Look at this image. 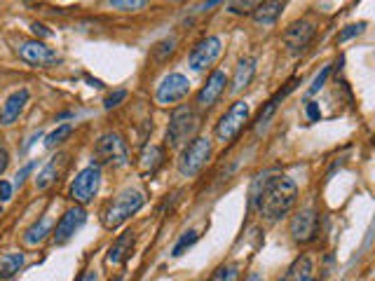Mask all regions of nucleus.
<instances>
[{
	"instance_id": "18",
	"label": "nucleus",
	"mask_w": 375,
	"mask_h": 281,
	"mask_svg": "<svg viewBox=\"0 0 375 281\" xmlns=\"http://www.w3.org/2000/svg\"><path fill=\"white\" fill-rule=\"evenodd\" d=\"M286 3L288 0H263V3H258V8L253 10V21L255 24H263V26L275 24V21L282 16Z\"/></svg>"
},
{
	"instance_id": "24",
	"label": "nucleus",
	"mask_w": 375,
	"mask_h": 281,
	"mask_svg": "<svg viewBox=\"0 0 375 281\" xmlns=\"http://www.w3.org/2000/svg\"><path fill=\"white\" fill-rule=\"evenodd\" d=\"M64 159H66L64 155H59V157L49 159L47 166H45V169L41 171V176L36 179V188H38V190H47V188L56 181V176H59V164L64 162Z\"/></svg>"
},
{
	"instance_id": "10",
	"label": "nucleus",
	"mask_w": 375,
	"mask_h": 281,
	"mask_svg": "<svg viewBox=\"0 0 375 281\" xmlns=\"http://www.w3.org/2000/svg\"><path fill=\"white\" fill-rule=\"evenodd\" d=\"M188 94H190V80H188L183 73H169V76L157 85L155 101L160 103V106H172V103L183 101Z\"/></svg>"
},
{
	"instance_id": "9",
	"label": "nucleus",
	"mask_w": 375,
	"mask_h": 281,
	"mask_svg": "<svg viewBox=\"0 0 375 281\" xmlns=\"http://www.w3.org/2000/svg\"><path fill=\"white\" fill-rule=\"evenodd\" d=\"M220 52H223V43H220V38L209 36V38L200 40V43H197L195 47H192L188 64H190V68L195 73H202V71L212 68L216 61H218Z\"/></svg>"
},
{
	"instance_id": "26",
	"label": "nucleus",
	"mask_w": 375,
	"mask_h": 281,
	"mask_svg": "<svg viewBox=\"0 0 375 281\" xmlns=\"http://www.w3.org/2000/svg\"><path fill=\"white\" fill-rule=\"evenodd\" d=\"M197 239H200V232H197V230H188V232H183V234H181V239H179V242H176L174 251H172V256H174V258L183 256L185 251L190 249V246L197 242Z\"/></svg>"
},
{
	"instance_id": "14",
	"label": "nucleus",
	"mask_w": 375,
	"mask_h": 281,
	"mask_svg": "<svg viewBox=\"0 0 375 281\" xmlns=\"http://www.w3.org/2000/svg\"><path fill=\"white\" fill-rule=\"evenodd\" d=\"M225 85H228L225 73L223 71H214L212 76L207 78V85L197 91V106H200V108H212L214 103L220 99V94L225 91Z\"/></svg>"
},
{
	"instance_id": "27",
	"label": "nucleus",
	"mask_w": 375,
	"mask_h": 281,
	"mask_svg": "<svg viewBox=\"0 0 375 281\" xmlns=\"http://www.w3.org/2000/svg\"><path fill=\"white\" fill-rule=\"evenodd\" d=\"M237 277H240V265L230 262V265H220L216 269L209 281H237Z\"/></svg>"
},
{
	"instance_id": "23",
	"label": "nucleus",
	"mask_w": 375,
	"mask_h": 281,
	"mask_svg": "<svg viewBox=\"0 0 375 281\" xmlns=\"http://www.w3.org/2000/svg\"><path fill=\"white\" fill-rule=\"evenodd\" d=\"M312 274V260L308 256H300L291 262V267L286 269V274L280 281H303Z\"/></svg>"
},
{
	"instance_id": "5",
	"label": "nucleus",
	"mask_w": 375,
	"mask_h": 281,
	"mask_svg": "<svg viewBox=\"0 0 375 281\" xmlns=\"http://www.w3.org/2000/svg\"><path fill=\"white\" fill-rule=\"evenodd\" d=\"M212 157V141L204 139V136H195L190 143L183 148L179 157V171L185 179H192L202 171V166L207 164V159Z\"/></svg>"
},
{
	"instance_id": "22",
	"label": "nucleus",
	"mask_w": 375,
	"mask_h": 281,
	"mask_svg": "<svg viewBox=\"0 0 375 281\" xmlns=\"http://www.w3.org/2000/svg\"><path fill=\"white\" fill-rule=\"evenodd\" d=\"M26 258L24 254H5L0 256V281L12 279L21 267H24Z\"/></svg>"
},
{
	"instance_id": "3",
	"label": "nucleus",
	"mask_w": 375,
	"mask_h": 281,
	"mask_svg": "<svg viewBox=\"0 0 375 281\" xmlns=\"http://www.w3.org/2000/svg\"><path fill=\"white\" fill-rule=\"evenodd\" d=\"M197 129H200V115H197L190 106L176 108L167 127V146L169 148L185 146L190 139H195Z\"/></svg>"
},
{
	"instance_id": "7",
	"label": "nucleus",
	"mask_w": 375,
	"mask_h": 281,
	"mask_svg": "<svg viewBox=\"0 0 375 281\" xmlns=\"http://www.w3.org/2000/svg\"><path fill=\"white\" fill-rule=\"evenodd\" d=\"M101 188V166L92 162L89 166H84L80 174L73 179L71 183V199L76 204H89L96 197Z\"/></svg>"
},
{
	"instance_id": "12",
	"label": "nucleus",
	"mask_w": 375,
	"mask_h": 281,
	"mask_svg": "<svg viewBox=\"0 0 375 281\" xmlns=\"http://www.w3.org/2000/svg\"><path fill=\"white\" fill-rule=\"evenodd\" d=\"M84 223H87V214H84L82 206H73V209H68L66 214L59 218V223H56V227L52 232V242L56 246L66 244L68 239H73V234L80 230Z\"/></svg>"
},
{
	"instance_id": "11",
	"label": "nucleus",
	"mask_w": 375,
	"mask_h": 281,
	"mask_svg": "<svg viewBox=\"0 0 375 281\" xmlns=\"http://www.w3.org/2000/svg\"><path fill=\"white\" fill-rule=\"evenodd\" d=\"M317 230H319V214L315 211V206H305V209H300L298 214L293 216L291 221L293 242L308 244L317 237Z\"/></svg>"
},
{
	"instance_id": "35",
	"label": "nucleus",
	"mask_w": 375,
	"mask_h": 281,
	"mask_svg": "<svg viewBox=\"0 0 375 281\" xmlns=\"http://www.w3.org/2000/svg\"><path fill=\"white\" fill-rule=\"evenodd\" d=\"M308 117L312 120V122H319V117H321L319 106H317L315 101H308Z\"/></svg>"
},
{
	"instance_id": "17",
	"label": "nucleus",
	"mask_w": 375,
	"mask_h": 281,
	"mask_svg": "<svg viewBox=\"0 0 375 281\" xmlns=\"http://www.w3.org/2000/svg\"><path fill=\"white\" fill-rule=\"evenodd\" d=\"M134 242H136V237H134V232H132V230H129V232H122L120 237H117L115 242L111 244V249H108V256H106V262H108V265H122V262L127 260L129 256H132Z\"/></svg>"
},
{
	"instance_id": "2",
	"label": "nucleus",
	"mask_w": 375,
	"mask_h": 281,
	"mask_svg": "<svg viewBox=\"0 0 375 281\" xmlns=\"http://www.w3.org/2000/svg\"><path fill=\"white\" fill-rule=\"evenodd\" d=\"M144 202H146L144 192L132 190V188H129V190H122L113 202H108L104 214H101V223H104L106 230H115V227H120L122 223H127L134 214H139Z\"/></svg>"
},
{
	"instance_id": "1",
	"label": "nucleus",
	"mask_w": 375,
	"mask_h": 281,
	"mask_svg": "<svg viewBox=\"0 0 375 281\" xmlns=\"http://www.w3.org/2000/svg\"><path fill=\"white\" fill-rule=\"evenodd\" d=\"M295 199H298V186H295L293 179L282 174L280 176L263 174L255 176L249 204L258 211L263 221L277 223L293 209Z\"/></svg>"
},
{
	"instance_id": "32",
	"label": "nucleus",
	"mask_w": 375,
	"mask_h": 281,
	"mask_svg": "<svg viewBox=\"0 0 375 281\" xmlns=\"http://www.w3.org/2000/svg\"><path fill=\"white\" fill-rule=\"evenodd\" d=\"M366 28V24H352L348 26L345 31H340V36H338V43H345V40H350V38H354V36H359V33Z\"/></svg>"
},
{
	"instance_id": "4",
	"label": "nucleus",
	"mask_w": 375,
	"mask_h": 281,
	"mask_svg": "<svg viewBox=\"0 0 375 281\" xmlns=\"http://www.w3.org/2000/svg\"><path fill=\"white\" fill-rule=\"evenodd\" d=\"M94 157L96 164H108L113 169H120V166H127L129 162V153H127V143L120 134L115 131H108V134L101 136L94 146Z\"/></svg>"
},
{
	"instance_id": "38",
	"label": "nucleus",
	"mask_w": 375,
	"mask_h": 281,
	"mask_svg": "<svg viewBox=\"0 0 375 281\" xmlns=\"http://www.w3.org/2000/svg\"><path fill=\"white\" fill-rule=\"evenodd\" d=\"M78 281H99V274H96L94 269H89V272H84Z\"/></svg>"
},
{
	"instance_id": "30",
	"label": "nucleus",
	"mask_w": 375,
	"mask_h": 281,
	"mask_svg": "<svg viewBox=\"0 0 375 281\" xmlns=\"http://www.w3.org/2000/svg\"><path fill=\"white\" fill-rule=\"evenodd\" d=\"M258 3H263V0H232L230 12H253Z\"/></svg>"
},
{
	"instance_id": "36",
	"label": "nucleus",
	"mask_w": 375,
	"mask_h": 281,
	"mask_svg": "<svg viewBox=\"0 0 375 281\" xmlns=\"http://www.w3.org/2000/svg\"><path fill=\"white\" fill-rule=\"evenodd\" d=\"M8 164H10V155H8V150H5L3 146H0V176L5 174V169H8Z\"/></svg>"
},
{
	"instance_id": "13",
	"label": "nucleus",
	"mask_w": 375,
	"mask_h": 281,
	"mask_svg": "<svg viewBox=\"0 0 375 281\" xmlns=\"http://www.w3.org/2000/svg\"><path fill=\"white\" fill-rule=\"evenodd\" d=\"M315 24L308 19H298L293 21L291 26L284 31V47H286L291 54H300L308 45L312 43V38H315Z\"/></svg>"
},
{
	"instance_id": "19",
	"label": "nucleus",
	"mask_w": 375,
	"mask_h": 281,
	"mask_svg": "<svg viewBox=\"0 0 375 281\" xmlns=\"http://www.w3.org/2000/svg\"><path fill=\"white\" fill-rule=\"evenodd\" d=\"M255 76V59L247 56V59H240V64L235 68V78H232V87L230 91L232 94H240L251 85V80Z\"/></svg>"
},
{
	"instance_id": "16",
	"label": "nucleus",
	"mask_w": 375,
	"mask_h": 281,
	"mask_svg": "<svg viewBox=\"0 0 375 281\" xmlns=\"http://www.w3.org/2000/svg\"><path fill=\"white\" fill-rule=\"evenodd\" d=\"M298 85V80H291V82L286 85L282 91H277L272 99L265 103L263 108H260V113H258V117H255V122H253V129H255V134H263L265 129H268V124H270V120L275 117V113H277V106H280V101H284L288 96V91H293V87Z\"/></svg>"
},
{
	"instance_id": "20",
	"label": "nucleus",
	"mask_w": 375,
	"mask_h": 281,
	"mask_svg": "<svg viewBox=\"0 0 375 281\" xmlns=\"http://www.w3.org/2000/svg\"><path fill=\"white\" fill-rule=\"evenodd\" d=\"M164 162V150L160 146H146L144 153H141V159H139V169L144 176H155L157 169L162 166Z\"/></svg>"
},
{
	"instance_id": "28",
	"label": "nucleus",
	"mask_w": 375,
	"mask_h": 281,
	"mask_svg": "<svg viewBox=\"0 0 375 281\" xmlns=\"http://www.w3.org/2000/svg\"><path fill=\"white\" fill-rule=\"evenodd\" d=\"M113 10H122V12H136V10L146 8L148 0H108Z\"/></svg>"
},
{
	"instance_id": "29",
	"label": "nucleus",
	"mask_w": 375,
	"mask_h": 281,
	"mask_svg": "<svg viewBox=\"0 0 375 281\" xmlns=\"http://www.w3.org/2000/svg\"><path fill=\"white\" fill-rule=\"evenodd\" d=\"M328 76H331V66H323L321 68V73H317V78L312 80V85H310V89H308V94L310 96H315L317 91H319L323 87V82L328 80Z\"/></svg>"
},
{
	"instance_id": "33",
	"label": "nucleus",
	"mask_w": 375,
	"mask_h": 281,
	"mask_svg": "<svg viewBox=\"0 0 375 281\" xmlns=\"http://www.w3.org/2000/svg\"><path fill=\"white\" fill-rule=\"evenodd\" d=\"M36 169V162H28L24 169L19 171V174H16V181H14V186H24V181L28 179V174H31V171Z\"/></svg>"
},
{
	"instance_id": "41",
	"label": "nucleus",
	"mask_w": 375,
	"mask_h": 281,
	"mask_svg": "<svg viewBox=\"0 0 375 281\" xmlns=\"http://www.w3.org/2000/svg\"><path fill=\"white\" fill-rule=\"evenodd\" d=\"M115 281H122V279H115Z\"/></svg>"
},
{
	"instance_id": "15",
	"label": "nucleus",
	"mask_w": 375,
	"mask_h": 281,
	"mask_svg": "<svg viewBox=\"0 0 375 281\" xmlns=\"http://www.w3.org/2000/svg\"><path fill=\"white\" fill-rule=\"evenodd\" d=\"M28 99H31V94H28V89H24V87L12 91V94L8 96V101L3 103V111H0V124H5V127H8V124H14L21 113H24Z\"/></svg>"
},
{
	"instance_id": "31",
	"label": "nucleus",
	"mask_w": 375,
	"mask_h": 281,
	"mask_svg": "<svg viewBox=\"0 0 375 281\" xmlns=\"http://www.w3.org/2000/svg\"><path fill=\"white\" fill-rule=\"evenodd\" d=\"M127 99V89H117V91H113V94H108L106 96V101H104V108L106 111H113V108H117L120 103Z\"/></svg>"
},
{
	"instance_id": "6",
	"label": "nucleus",
	"mask_w": 375,
	"mask_h": 281,
	"mask_svg": "<svg viewBox=\"0 0 375 281\" xmlns=\"http://www.w3.org/2000/svg\"><path fill=\"white\" fill-rule=\"evenodd\" d=\"M249 115H251L249 103L247 101H235L228 111L220 115L218 124H216V139L223 141V143H230L244 129V124L249 122Z\"/></svg>"
},
{
	"instance_id": "40",
	"label": "nucleus",
	"mask_w": 375,
	"mask_h": 281,
	"mask_svg": "<svg viewBox=\"0 0 375 281\" xmlns=\"http://www.w3.org/2000/svg\"><path fill=\"white\" fill-rule=\"evenodd\" d=\"M303 281H315V279H312V277H308V279H303Z\"/></svg>"
},
{
	"instance_id": "8",
	"label": "nucleus",
	"mask_w": 375,
	"mask_h": 281,
	"mask_svg": "<svg viewBox=\"0 0 375 281\" xmlns=\"http://www.w3.org/2000/svg\"><path fill=\"white\" fill-rule=\"evenodd\" d=\"M16 54H19L21 61H26L28 66H36V68H49V66H54L61 61L59 54L38 38L36 40H21V43L16 45Z\"/></svg>"
},
{
	"instance_id": "39",
	"label": "nucleus",
	"mask_w": 375,
	"mask_h": 281,
	"mask_svg": "<svg viewBox=\"0 0 375 281\" xmlns=\"http://www.w3.org/2000/svg\"><path fill=\"white\" fill-rule=\"evenodd\" d=\"M244 281H263V277H260L258 272H251V274H249V277L244 279Z\"/></svg>"
},
{
	"instance_id": "34",
	"label": "nucleus",
	"mask_w": 375,
	"mask_h": 281,
	"mask_svg": "<svg viewBox=\"0 0 375 281\" xmlns=\"http://www.w3.org/2000/svg\"><path fill=\"white\" fill-rule=\"evenodd\" d=\"M12 183L8 181H0V202H8L10 197H12Z\"/></svg>"
},
{
	"instance_id": "37",
	"label": "nucleus",
	"mask_w": 375,
	"mask_h": 281,
	"mask_svg": "<svg viewBox=\"0 0 375 281\" xmlns=\"http://www.w3.org/2000/svg\"><path fill=\"white\" fill-rule=\"evenodd\" d=\"M31 28H33V33L36 36H41V38H49V31L45 28L43 24H31Z\"/></svg>"
},
{
	"instance_id": "25",
	"label": "nucleus",
	"mask_w": 375,
	"mask_h": 281,
	"mask_svg": "<svg viewBox=\"0 0 375 281\" xmlns=\"http://www.w3.org/2000/svg\"><path fill=\"white\" fill-rule=\"evenodd\" d=\"M71 134H73V124H61V127H56L52 134H49L47 139H45V146H47L49 150H52V148L61 146V143H64Z\"/></svg>"
},
{
	"instance_id": "21",
	"label": "nucleus",
	"mask_w": 375,
	"mask_h": 281,
	"mask_svg": "<svg viewBox=\"0 0 375 281\" xmlns=\"http://www.w3.org/2000/svg\"><path fill=\"white\" fill-rule=\"evenodd\" d=\"M47 234H52V218H41L38 223H33L31 227L24 232V244L26 246H38Z\"/></svg>"
}]
</instances>
